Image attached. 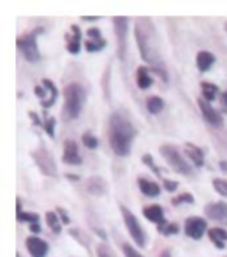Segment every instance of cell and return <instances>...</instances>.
I'll return each instance as SVG.
<instances>
[{
  "label": "cell",
  "instance_id": "cell-12",
  "mask_svg": "<svg viewBox=\"0 0 227 257\" xmlns=\"http://www.w3.org/2000/svg\"><path fill=\"white\" fill-rule=\"evenodd\" d=\"M25 246L31 257H45L49 253V243L39 237H28L25 240Z\"/></svg>",
  "mask_w": 227,
  "mask_h": 257
},
{
  "label": "cell",
  "instance_id": "cell-47",
  "mask_svg": "<svg viewBox=\"0 0 227 257\" xmlns=\"http://www.w3.org/2000/svg\"><path fill=\"white\" fill-rule=\"evenodd\" d=\"M162 257H170V256H168V253H165V254H163Z\"/></svg>",
  "mask_w": 227,
  "mask_h": 257
},
{
  "label": "cell",
  "instance_id": "cell-23",
  "mask_svg": "<svg viewBox=\"0 0 227 257\" xmlns=\"http://www.w3.org/2000/svg\"><path fill=\"white\" fill-rule=\"evenodd\" d=\"M42 85L51 92V98L49 100V102H42L41 105H42L44 108H51V106L54 105V102H56V98H58V89H56V86H54L50 80H42Z\"/></svg>",
  "mask_w": 227,
  "mask_h": 257
},
{
  "label": "cell",
  "instance_id": "cell-15",
  "mask_svg": "<svg viewBox=\"0 0 227 257\" xmlns=\"http://www.w3.org/2000/svg\"><path fill=\"white\" fill-rule=\"evenodd\" d=\"M72 34H67V50L72 55L79 53L81 49V30L78 25H72Z\"/></svg>",
  "mask_w": 227,
  "mask_h": 257
},
{
  "label": "cell",
  "instance_id": "cell-37",
  "mask_svg": "<svg viewBox=\"0 0 227 257\" xmlns=\"http://www.w3.org/2000/svg\"><path fill=\"white\" fill-rule=\"evenodd\" d=\"M163 187L168 192H175L177 189V182L175 181H170V179H163Z\"/></svg>",
  "mask_w": 227,
  "mask_h": 257
},
{
  "label": "cell",
  "instance_id": "cell-36",
  "mask_svg": "<svg viewBox=\"0 0 227 257\" xmlns=\"http://www.w3.org/2000/svg\"><path fill=\"white\" fill-rule=\"evenodd\" d=\"M87 36L89 39H101V31H100V29H89Z\"/></svg>",
  "mask_w": 227,
  "mask_h": 257
},
{
  "label": "cell",
  "instance_id": "cell-34",
  "mask_svg": "<svg viewBox=\"0 0 227 257\" xmlns=\"http://www.w3.org/2000/svg\"><path fill=\"white\" fill-rule=\"evenodd\" d=\"M122 250H123V253H125V257H145V256H142L135 248H132L129 243H125L123 246H122Z\"/></svg>",
  "mask_w": 227,
  "mask_h": 257
},
{
  "label": "cell",
  "instance_id": "cell-32",
  "mask_svg": "<svg viewBox=\"0 0 227 257\" xmlns=\"http://www.w3.org/2000/svg\"><path fill=\"white\" fill-rule=\"evenodd\" d=\"M97 257H115V254L109 250V246L104 243H100L97 246Z\"/></svg>",
  "mask_w": 227,
  "mask_h": 257
},
{
  "label": "cell",
  "instance_id": "cell-9",
  "mask_svg": "<svg viewBox=\"0 0 227 257\" xmlns=\"http://www.w3.org/2000/svg\"><path fill=\"white\" fill-rule=\"evenodd\" d=\"M207 231V222L199 217H190L185 220V235H188L193 240L202 238L204 232Z\"/></svg>",
  "mask_w": 227,
  "mask_h": 257
},
{
  "label": "cell",
  "instance_id": "cell-1",
  "mask_svg": "<svg viewBox=\"0 0 227 257\" xmlns=\"http://www.w3.org/2000/svg\"><path fill=\"white\" fill-rule=\"evenodd\" d=\"M135 39H137L142 58L151 64L152 70L156 72L163 81H167L168 80L167 70H165V67H163V64L160 61L157 36H156V30H154L151 21L142 19V21H139L137 24H135Z\"/></svg>",
  "mask_w": 227,
  "mask_h": 257
},
{
  "label": "cell",
  "instance_id": "cell-26",
  "mask_svg": "<svg viewBox=\"0 0 227 257\" xmlns=\"http://www.w3.org/2000/svg\"><path fill=\"white\" fill-rule=\"evenodd\" d=\"M84 47L89 53H97L100 50H103L106 47V41L101 38V39H87Z\"/></svg>",
  "mask_w": 227,
  "mask_h": 257
},
{
  "label": "cell",
  "instance_id": "cell-10",
  "mask_svg": "<svg viewBox=\"0 0 227 257\" xmlns=\"http://www.w3.org/2000/svg\"><path fill=\"white\" fill-rule=\"evenodd\" d=\"M198 106H199V109H201L202 117L205 118L207 123H210L212 126H216V128L223 125V117H221V114L218 113L210 103L205 102L204 98H198Z\"/></svg>",
  "mask_w": 227,
  "mask_h": 257
},
{
  "label": "cell",
  "instance_id": "cell-33",
  "mask_svg": "<svg viewBox=\"0 0 227 257\" xmlns=\"http://www.w3.org/2000/svg\"><path fill=\"white\" fill-rule=\"evenodd\" d=\"M54 125H56V120H54L53 117L45 118V122H44V130H45V133H47L50 137H54Z\"/></svg>",
  "mask_w": 227,
  "mask_h": 257
},
{
  "label": "cell",
  "instance_id": "cell-24",
  "mask_svg": "<svg viewBox=\"0 0 227 257\" xmlns=\"http://www.w3.org/2000/svg\"><path fill=\"white\" fill-rule=\"evenodd\" d=\"M147 109L154 115L159 114L163 109V100L160 97H150L147 100Z\"/></svg>",
  "mask_w": 227,
  "mask_h": 257
},
{
  "label": "cell",
  "instance_id": "cell-18",
  "mask_svg": "<svg viewBox=\"0 0 227 257\" xmlns=\"http://www.w3.org/2000/svg\"><path fill=\"white\" fill-rule=\"evenodd\" d=\"M213 64H215V55L213 53L202 50L196 55V66L201 72H207Z\"/></svg>",
  "mask_w": 227,
  "mask_h": 257
},
{
  "label": "cell",
  "instance_id": "cell-21",
  "mask_svg": "<svg viewBox=\"0 0 227 257\" xmlns=\"http://www.w3.org/2000/svg\"><path fill=\"white\" fill-rule=\"evenodd\" d=\"M151 85H152V80H151L150 73H148V69L145 66H140L137 69V86L142 90H145V89L151 87Z\"/></svg>",
  "mask_w": 227,
  "mask_h": 257
},
{
  "label": "cell",
  "instance_id": "cell-43",
  "mask_svg": "<svg viewBox=\"0 0 227 257\" xmlns=\"http://www.w3.org/2000/svg\"><path fill=\"white\" fill-rule=\"evenodd\" d=\"M66 178H69V179H72V181H78V179H79V176H78V175H74V173H67Z\"/></svg>",
  "mask_w": 227,
  "mask_h": 257
},
{
  "label": "cell",
  "instance_id": "cell-2",
  "mask_svg": "<svg viewBox=\"0 0 227 257\" xmlns=\"http://www.w3.org/2000/svg\"><path fill=\"white\" fill-rule=\"evenodd\" d=\"M135 134H137V131H135L134 125L122 113H114L109 117L107 139L112 151L117 156H120V158L129 156Z\"/></svg>",
  "mask_w": 227,
  "mask_h": 257
},
{
  "label": "cell",
  "instance_id": "cell-27",
  "mask_svg": "<svg viewBox=\"0 0 227 257\" xmlns=\"http://www.w3.org/2000/svg\"><path fill=\"white\" fill-rule=\"evenodd\" d=\"M182 203L193 204V203H195L193 195H192V194H188V192H185V194H180L179 197H176V198L171 200V204H173V206H179V204H182Z\"/></svg>",
  "mask_w": 227,
  "mask_h": 257
},
{
  "label": "cell",
  "instance_id": "cell-35",
  "mask_svg": "<svg viewBox=\"0 0 227 257\" xmlns=\"http://www.w3.org/2000/svg\"><path fill=\"white\" fill-rule=\"evenodd\" d=\"M177 232H179V226L176 223H170L162 229V234H165V235H173Z\"/></svg>",
  "mask_w": 227,
  "mask_h": 257
},
{
  "label": "cell",
  "instance_id": "cell-6",
  "mask_svg": "<svg viewBox=\"0 0 227 257\" xmlns=\"http://www.w3.org/2000/svg\"><path fill=\"white\" fill-rule=\"evenodd\" d=\"M120 212L123 215L125 226H126V229H128L131 238L135 243H137L139 248H143L145 243H147V237H145V232H143V229H142V226L139 223V220L135 218V215L131 212L128 207H125V206H120Z\"/></svg>",
  "mask_w": 227,
  "mask_h": 257
},
{
  "label": "cell",
  "instance_id": "cell-41",
  "mask_svg": "<svg viewBox=\"0 0 227 257\" xmlns=\"http://www.w3.org/2000/svg\"><path fill=\"white\" fill-rule=\"evenodd\" d=\"M30 231H31V232H41V226H39V223H33V225H30Z\"/></svg>",
  "mask_w": 227,
  "mask_h": 257
},
{
  "label": "cell",
  "instance_id": "cell-45",
  "mask_svg": "<svg viewBox=\"0 0 227 257\" xmlns=\"http://www.w3.org/2000/svg\"><path fill=\"white\" fill-rule=\"evenodd\" d=\"M221 102H223V106L227 109V92H224V94H223V100H221Z\"/></svg>",
  "mask_w": 227,
  "mask_h": 257
},
{
  "label": "cell",
  "instance_id": "cell-25",
  "mask_svg": "<svg viewBox=\"0 0 227 257\" xmlns=\"http://www.w3.org/2000/svg\"><path fill=\"white\" fill-rule=\"evenodd\" d=\"M45 218H47V225L51 231L54 234H59L61 232V218H58L56 212H47L45 214Z\"/></svg>",
  "mask_w": 227,
  "mask_h": 257
},
{
  "label": "cell",
  "instance_id": "cell-42",
  "mask_svg": "<svg viewBox=\"0 0 227 257\" xmlns=\"http://www.w3.org/2000/svg\"><path fill=\"white\" fill-rule=\"evenodd\" d=\"M83 19H84V21H90V22H94V21H98L100 17H98V16H84Z\"/></svg>",
  "mask_w": 227,
  "mask_h": 257
},
{
  "label": "cell",
  "instance_id": "cell-38",
  "mask_svg": "<svg viewBox=\"0 0 227 257\" xmlns=\"http://www.w3.org/2000/svg\"><path fill=\"white\" fill-rule=\"evenodd\" d=\"M56 212L61 215L62 223H64V225H69V223H70V218L67 217V214H66V210H64V209H62V207H58V209H56Z\"/></svg>",
  "mask_w": 227,
  "mask_h": 257
},
{
  "label": "cell",
  "instance_id": "cell-3",
  "mask_svg": "<svg viewBox=\"0 0 227 257\" xmlns=\"http://www.w3.org/2000/svg\"><path fill=\"white\" fill-rule=\"evenodd\" d=\"M86 102V90L79 83H70L64 87V115L69 120L78 118Z\"/></svg>",
  "mask_w": 227,
  "mask_h": 257
},
{
  "label": "cell",
  "instance_id": "cell-17",
  "mask_svg": "<svg viewBox=\"0 0 227 257\" xmlns=\"http://www.w3.org/2000/svg\"><path fill=\"white\" fill-rule=\"evenodd\" d=\"M185 153H187L188 158L192 159V162L196 165V167H202V165H204V153L195 143L187 142L185 143Z\"/></svg>",
  "mask_w": 227,
  "mask_h": 257
},
{
  "label": "cell",
  "instance_id": "cell-11",
  "mask_svg": "<svg viewBox=\"0 0 227 257\" xmlns=\"http://www.w3.org/2000/svg\"><path fill=\"white\" fill-rule=\"evenodd\" d=\"M62 162L67 164V165H79L83 162L78 151V145L75 141L67 139L64 142V151H62Z\"/></svg>",
  "mask_w": 227,
  "mask_h": 257
},
{
  "label": "cell",
  "instance_id": "cell-20",
  "mask_svg": "<svg viewBox=\"0 0 227 257\" xmlns=\"http://www.w3.org/2000/svg\"><path fill=\"white\" fill-rule=\"evenodd\" d=\"M207 232H208V237H210V240L215 243L218 250H223V248L226 246V242H227V231H224V229H221V228H212V229H208Z\"/></svg>",
  "mask_w": 227,
  "mask_h": 257
},
{
  "label": "cell",
  "instance_id": "cell-4",
  "mask_svg": "<svg viewBox=\"0 0 227 257\" xmlns=\"http://www.w3.org/2000/svg\"><path fill=\"white\" fill-rule=\"evenodd\" d=\"M159 153L162 154V158L165 159V162L173 169L176 173L182 176H190L193 173L190 164L187 162V159L184 158L182 154L179 153V150L173 145H162L159 148Z\"/></svg>",
  "mask_w": 227,
  "mask_h": 257
},
{
  "label": "cell",
  "instance_id": "cell-22",
  "mask_svg": "<svg viewBox=\"0 0 227 257\" xmlns=\"http://www.w3.org/2000/svg\"><path fill=\"white\" fill-rule=\"evenodd\" d=\"M201 87H202V95L205 102H213L216 98V94L220 92V87L216 85H212V83H201Z\"/></svg>",
  "mask_w": 227,
  "mask_h": 257
},
{
  "label": "cell",
  "instance_id": "cell-28",
  "mask_svg": "<svg viewBox=\"0 0 227 257\" xmlns=\"http://www.w3.org/2000/svg\"><path fill=\"white\" fill-rule=\"evenodd\" d=\"M81 139H83V143L87 146V148H90V150H95L97 146H98V139H97V137H95L94 134H90V133H84V134H83V137H81Z\"/></svg>",
  "mask_w": 227,
  "mask_h": 257
},
{
  "label": "cell",
  "instance_id": "cell-30",
  "mask_svg": "<svg viewBox=\"0 0 227 257\" xmlns=\"http://www.w3.org/2000/svg\"><path fill=\"white\" fill-rule=\"evenodd\" d=\"M213 187L220 195L227 197V181L226 179H220V178H215L213 179Z\"/></svg>",
  "mask_w": 227,
  "mask_h": 257
},
{
  "label": "cell",
  "instance_id": "cell-44",
  "mask_svg": "<svg viewBox=\"0 0 227 257\" xmlns=\"http://www.w3.org/2000/svg\"><path fill=\"white\" fill-rule=\"evenodd\" d=\"M220 167H221L223 171L227 173V161H220Z\"/></svg>",
  "mask_w": 227,
  "mask_h": 257
},
{
  "label": "cell",
  "instance_id": "cell-40",
  "mask_svg": "<svg viewBox=\"0 0 227 257\" xmlns=\"http://www.w3.org/2000/svg\"><path fill=\"white\" fill-rule=\"evenodd\" d=\"M34 94H36V97H39V98H42V102H44V97L47 95L45 94V90H44V87H41V86H36L34 87Z\"/></svg>",
  "mask_w": 227,
  "mask_h": 257
},
{
  "label": "cell",
  "instance_id": "cell-39",
  "mask_svg": "<svg viewBox=\"0 0 227 257\" xmlns=\"http://www.w3.org/2000/svg\"><path fill=\"white\" fill-rule=\"evenodd\" d=\"M28 115L31 117V120H33V123H34V125H38V126H44V123H42V122L39 120V115L36 114V113L30 111V113H28Z\"/></svg>",
  "mask_w": 227,
  "mask_h": 257
},
{
  "label": "cell",
  "instance_id": "cell-5",
  "mask_svg": "<svg viewBox=\"0 0 227 257\" xmlns=\"http://www.w3.org/2000/svg\"><path fill=\"white\" fill-rule=\"evenodd\" d=\"M41 33V30H34L33 33H26L22 34L19 39H17V49L21 50L24 59L28 62H36L39 59V49H38V42H36V36Z\"/></svg>",
  "mask_w": 227,
  "mask_h": 257
},
{
  "label": "cell",
  "instance_id": "cell-48",
  "mask_svg": "<svg viewBox=\"0 0 227 257\" xmlns=\"http://www.w3.org/2000/svg\"><path fill=\"white\" fill-rule=\"evenodd\" d=\"M226 30H227V24H226Z\"/></svg>",
  "mask_w": 227,
  "mask_h": 257
},
{
  "label": "cell",
  "instance_id": "cell-16",
  "mask_svg": "<svg viewBox=\"0 0 227 257\" xmlns=\"http://www.w3.org/2000/svg\"><path fill=\"white\" fill-rule=\"evenodd\" d=\"M142 212H143L145 218L150 220V222H152V223H156L157 226L165 222V218H163V210L159 204H151V206L143 207Z\"/></svg>",
  "mask_w": 227,
  "mask_h": 257
},
{
  "label": "cell",
  "instance_id": "cell-31",
  "mask_svg": "<svg viewBox=\"0 0 227 257\" xmlns=\"http://www.w3.org/2000/svg\"><path fill=\"white\" fill-rule=\"evenodd\" d=\"M142 162L145 164V165H148V167L156 173L157 176H160V171H159V167L156 165V162H154V159H152V156L151 154H143L142 156Z\"/></svg>",
  "mask_w": 227,
  "mask_h": 257
},
{
  "label": "cell",
  "instance_id": "cell-29",
  "mask_svg": "<svg viewBox=\"0 0 227 257\" xmlns=\"http://www.w3.org/2000/svg\"><path fill=\"white\" fill-rule=\"evenodd\" d=\"M17 222H30L33 225L39 222V215L33 212H21L17 214Z\"/></svg>",
  "mask_w": 227,
  "mask_h": 257
},
{
  "label": "cell",
  "instance_id": "cell-19",
  "mask_svg": "<svg viewBox=\"0 0 227 257\" xmlns=\"http://www.w3.org/2000/svg\"><path fill=\"white\" fill-rule=\"evenodd\" d=\"M139 189L143 195H147V197H159L160 194V187L159 184H156L154 181H150V179H145V178H140L139 179Z\"/></svg>",
  "mask_w": 227,
  "mask_h": 257
},
{
  "label": "cell",
  "instance_id": "cell-7",
  "mask_svg": "<svg viewBox=\"0 0 227 257\" xmlns=\"http://www.w3.org/2000/svg\"><path fill=\"white\" fill-rule=\"evenodd\" d=\"M31 158L34 161V164L38 165V169L41 170L42 175L45 176H58V167L56 162L53 159V154L47 150V148H38L31 153Z\"/></svg>",
  "mask_w": 227,
  "mask_h": 257
},
{
  "label": "cell",
  "instance_id": "cell-8",
  "mask_svg": "<svg viewBox=\"0 0 227 257\" xmlns=\"http://www.w3.org/2000/svg\"><path fill=\"white\" fill-rule=\"evenodd\" d=\"M115 36L119 41V55L123 59L126 55V44H128V19L126 17H114Z\"/></svg>",
  "mask_w": 227,
  "mask_h": 257
},
{
  "label": "cell",
  "instance_id": "cell-14",
  "mask_svg": "<svg viewBox=\"0 0 227 257\" xmlns=\"http://www.w3.org/2000/svg\"><path fill=\"white\" fill-rule=\"evenodd\" d=\"M87 190L95 197H103L107 192V182L101 176H90L86 184Z\"/></svg>",
  "mask_w": 227,
  "mask_h": 257
},
{
  "label": "cell",
  "instance_id": "cell-13",
  "mask_svg": "<svg viewBox=\"0 0 227 257\" xmlns=\"http://www.w3.org/2000/svg\"><path fill=\"white\" fill-rule=\"evenodd\" d=\"M205 217L216 220V222H227V203L218 201V203H210L204 207Z\"/></svg>",
  "mask_w": 227,
  "mask_h": 257
},
{
  "label": "cell",
  "instance_id": "cell-46",
  "mask_svg": "<svg viewBox=\"0 0 227 257\" xmlns=\"http://www.w3.org/2000/svg\"><path fill=\"white\" fill-rule=\"evenodd\" d=\"M22 212V203H21V198H17V214Z\"/></svg>",
  "mask_w": 227,
  "mask_h": 257
}]
</instances>
